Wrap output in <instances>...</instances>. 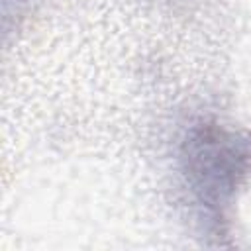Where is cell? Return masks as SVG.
<instances>
[{
    "instance_id": "cell-1",
    "label": "cell",
    "mask_w": 251,
    "mask_h": 251,
    "mask_svg": "<svg viewBox=\"0 0 251 251\" xmlns=\"http://www.w3.org/2000/svg\"><path fill=\"white\" fill-rule=\"evenodd\" d=\"M180 167L202 218L220 227L226 208L251 173V135L202 122L182 141Z\"/></svg>"
}]
</instances>
